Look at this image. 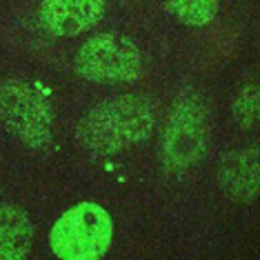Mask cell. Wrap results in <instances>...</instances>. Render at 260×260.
I'll use <instances>...</instances> for the list:
<instances>
[{
  "instance_id": "cell-1",
  "label": "cell",
  "mask_w": 260,
  "mask_h": 260,
  "mask_svg": "<svg viewBox=\"0 0 260 260\" xmlns=\"http://www.w3.org/2000/svg\"><path fill=\"white\" fill-rule=\"evenodd\" d=\"M156 129V107L149 98L125 93L103 100L78 122V143L89 153L116 156L151 138Z\"/></svg>"
},
{
  "instance_id": "cell-2",
  "label": "cell",
  "mask_w": 260,
  "mask_h": 260,
  "mask_svg": "<svg viewBox=\"0 0 260 260\" xmlns=\"http://www.w3.org/2000/svg\"><path fill=\"white\" fill-rule=\"evenodd\" d=\"M54 107L47 93L27 80L0 82V122L31 149H45L51 143Z\"/></svg>"
},
{
  "instance_id": "cell-3",
  "label": "cell",
  "mask_w": 260,
  "mask_h": 260,
  "mask_svg": "<svg viewBox=\"0 0 260 260\" xmlns=\"http://www.w3.org/2000/svg\"><path fill=\"white\" fill-rule=\"evenodd\" d=\"M114 220L96 203L67 209L51 227V249L62 260H98L109 251Z\"/></svg>"
},
{
  "instance_id": "cell-4",
  "label": "cell",
  "mask_w": 260,
  "mask_h": 260,
  "mask_svg": "<svg viewBox=\"0 0 260 260\" xmlns=\"http://www.w3.org/2000/svg\"><path fill=\"white\" fill-rule=\"evenodd\" d=\"M76 72L98 85L134 82L145 72L140 49L122 34H96L76 54Z\"/></svg>"
},
{
  "instance_id": "cell-5",
  "label": "cell",
  "mask_w": 260,
  "mask_h": 260,
  "mask_svg": "<svg viewBox=\"0 0 260 260\" xmlns=\"http://www.w3.org/2000/svg\"><path fill=\"white\" fill-rule=\"evenodd\" d=\"M160 151L169 171H185L205 156L207 116L198 96L185 93L176 100L162 132Z\"/></svg>"
},
{
  "instance_id": "cell-6",
  "label": "cell",
  "mask_w": 260,
  "mask_h": 260,
  "mask_svg": "<svg viewBox=\"0 0 260 260\" xmlns=\"http://www.w3.org/2000/svg\"><path fill=\"white\" fill-rule=\"evenodd\" d=\"M107 14V0H43L38 18L51 36L69 38L91 29Z\"/></svg>"
},
{
  "instance_id": "cell-7",
  "label": "cell",
  "mask_w": 260,
  "mask_h": 260,
  "mask_svg": "<svg viewBox=\"0 0 260 260\" xmlns=\"http://www.w3.org/2000/svg\"><path fill=\"white\" fill-rule=\"evenodd\" d=\"M218 180L227 196L236 200H249L258 193V151L256 149H238L222 158Z\"/></svg>"
},
{
  "instance_id": "cell-8",
  "label": "cell",
  "mask_w": 260,
  "mask_h": 260,
  "mask_svg": "<svg viewBox=\"0 0 260 260\" xmlns=\"http://www.w3.org/2000/svg\"><path fill=\"white\" fill-rule=\"evenodd\" d=\"M34 227L27 211L16 205H0V260H20L29 253Z\"/></svg>"
},
{
  "instance_id": "cell-9",
  "label": "cell",
  "mask_w": 260,
  "mask_h": 260,
  "mask_svg": "<svg viewBox=\"0 0 260 260\" xmlns=\"http://www.w3.org/2000/svg\"><path fill=\"white\" fill-rule=\"evenodd\" d=\"M169 14L189 27H205L216 18L220 0H165Z\"/></svg>"
},
{
  "instance_id": "cell-10",
  "label": "cell",
  "mask_w": 260,
  "mask_h": 260,
  "mask_svg": "<svg viewBox=\"0 0 260 260\" xmlns=\"http://www.w3.org/2000/svg\"><path fill=\"white\" fill-rule=\"evenodd\" d=\"M232 109H234V116L240 127L249 129L256 125V120H258V87L253 85V82L245 85L236 93Z\"/></svg>"
}]
</instances>
